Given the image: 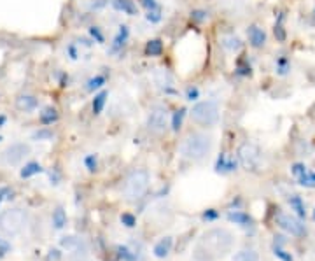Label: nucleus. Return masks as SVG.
Instances as JSON below:
<instances>
[{
	"instance_id": "23",
	"label": "nucleus",
	"mask_w": 315,
	"mask_h": 261,
	"mask_svg": "<svg viewBox=\"0 0 315 261\" xmlns=\"http://www.w3.org/2000/svg\"><path fill=\"white\" fill-rule=\"evenodd\" d=\"M233 261H259V254L254 249H242L233 256Z\"/></svg>"
},
{
	"instance_id": "25",
	"label": "nucleus",
	"mask_w": 315,
	"mask_h": 261,
	"mask_svg": "<svg viewBox=\"0 0 315 261\" xmlns=\"http://www.w3.org/2000/svg\"><path fill=\"white\" fill-rule=\"evenodd\" d=\"M105 82H107V75L98 74V75H95V77H91L88 82H86V90H88V91L100 90V88L105 84Z\"/></svg>"
},
{
	"instance_id": "38",
	"label": "nucleus",
	"mask_w": 315,
	"mask_h": 261,
	"mask_svg": "<svg viewBox=\"0 0 315 261\" xmlns=\"http://www.w3.org/2000/svg\"><path fill=\"white\" fill-rule=\"evenodd\" d=\"M121 223L125 224V226H128V228H133L135 226V217L131 216V214H123Z\"/></svg>"
},
{
	"instance_id": "28",
	"label": "nucleus",
	"mask_w": 315,
	"mask_h": 261,
	"mask_svg": "<svg viewBox=\"0 0 315 261\" xmlns=\"http://www.w3.org/2000/svg\"><path fill=\"white\" fill-rule=\"evenodd\" d=\"M186 109L184 107H181V109H177V111L172 114V130L177 133L179 130L182 128V121H184V116H186Z\"/></svg>"
},
{
	"instance_id": "22",
	"label": "nucleus",
	"mask_w": 315,
	"mask_h": 261,
	"mask_svg": "<svg viewBox=\"0 0 315 261\" xmlns=\"http://www.w3.org/2000/svg\"><path fill=\"white\" fill-rule=\"evenodd\" d=\"M275 72L278 75H287L291 72V60L287 56H278L275 60Z\"/></svg>"
},
{
	"instance_id": "21",
	"label": "nucleus",
	"mask_w": 315,
	"mask_h": 261,
	"mask_svg": "<svg viewBox=\"0 0 315 261\" xmlns=\"http://www.w3.org/2000/svg\"><path fill=\"white\" fill-rule=\"evenodd\" d=\"M284 19H286V14H284V12H278L277 23H275V26H273V34H275V37H277L278 42H284L287 37L286 28H284Z\"/></svg>"
},
{
	"instance_id": "12",
	"label": "nucleus",
	"mask_w": 315,
	"mask_h": 261,
	"mask_svg": "<svg viewBox=\"0 0 315 261\" xmlns=\"http://www.w3.org/2000/svg\"><path fill=\"white\" fill-rule=\"evenodd\" d=\"M247 37L249 42L254 49H261L266 46V32L257 25H251L247 28Z\"/></svg>"
},
{
	"instance_id": "14",
	"label": "nucleus",
	"mask_w": 315,
	"mask_h": 261,
	"mask_svg": "<svg viewBox=\"0 0 315 261\" xmlns=\"http://www.w3.org/2000/svg\"><path fill=\"white\" fill-rule=\"evenodd\" d=\"M238 167L237 160L235 158H228L226 154H221L215 161V172L219 174H230V172H235Z\"/></svg>"
},
{
	"instance_id": "6",
	"label": "nucleus",
	"mask_w": 315,
	"mask_h": 261,
	"mask_svg": "<svg viewBox=\"0 0 315 261\" xmlns=\"http://www.w3.org/2000/svg\"><path fill=\"white\" fill-rule=\"evenodd\" d=\"M238 160H240L242 167L245 170H256L259 168L261 163V151L256 144H252V142H245L242 144L240 149H238Z\"/></svg>"
},
{
	"instance_id": "35",
	"label": "nucleus",
	"mask_w": 315,
	"mask_h": 261,
	"mask_svg": "<svg viewBox=\"0 0 315 261\" xmlns=\"http://www.w3.org/2000/svg\"><path fill=\"white\" fill-rule=\"evenodd\" d=\"M207 18H208V12L200 11V9H196V11L191 12V19H193V21L201 23V21H205V19H207Z\"/></svg>"
},
{
	"instance_id": "33",
	"label": "nucleus",
	"mask_w": 315,
	"mask_h": 261,
	"mask_svg": "<svg viewBox=\"0 0 315 261\" xmlns=\"http://www.w3.org/2000/svg\"><path fill=\"white\" fill-rule=\"evenodd\" d=\"M198 98H200V90H198L196 86H189L188 90H186V100L194 102Z\"/></svg>"
},
{
	"instance_id": "24",
	"label": "nucleus",
	"mask_w": 315,
	"mask_h": 261,
	"mask_svg": "<svg viewBox=\"0 0 315 261\" xmlns=\"http://www.w3.org/2000/svg\"><path fill=\"white\" fill-rule=\"evenodd\" d=\"M107 97H109L107 91H100L98 95H95V98H93V114H95V116H98L102 111H104L105 102H107Z\"/></svg>"
},
{
	"instance_id": "20",
	"label": "nucleus",
	"mask_w": 315,
	"mask_h": 261,
	"mask_svg": "<svg viewBox=\"0 0 315 261\" xmlns=\"http://www.w3.org/2000/svg\"><path fill=\"white\" fill-rule=\"evenodd\" d=\"M289 205H291V209L298 214V217L307 216V207H305V201L300 195H293V196L289 198Z\"/></svg>"
},
{
	"instance_id": "18",
	"label": "nucleus",
	"mask_w": 315,
	"mask_h": 261,
	"mask_svg": "<svg viewBox=\"0 0 315 261\" xmlns=\"http://www.w3.org/2000/svg\"><path fill=\"white\" fill-rule=\"evenodd\" d=\"M228 219L235 224H240V226H249L252 223V217L249 214L242 212V210H231V212H228Z\"/></svg>"
},
{
	"instance_id": "40",
	"label": "nucleus",
	"mask_w": 315,
	"mask_h": 261,
	"mask_svg": "<svg viewBox=\"0 0 315 261\" xmlns=\"http://www.w3.org/2000/svg\"><path fill=\"white\" fill-rule=\"evenodd\" d=\"M53 137V133L49 130H41V131H37V133H34V138H51Z\"/></svg>"
},
{
	"instance_id": "5",
	"label": "nucleus",
	"mask_w": 315,
	"mask_h": 261,
	"mask_svg": "<svg viewBox=\"0 0 315 261\" xmlns=\"http://www.w3.org/2000/svg\"><path fill=\"white\" fill-rule=\"evenodd\" d=\"M26 216L21 209H9L0 214V231L7 237L18 235L25 228Z\"/></svg>"
},
{
	"instance_id": "17",
	"label": "nucleus",
	"mask_w": 315,
	"mask_h": 261,
	"mask_svg": "<svg viewBox=\"0 0 315 261\" xmlns=\"http://www.w3.org/2000/svg\"><path fill=\"white\" fill-rule=\"evenodd\" d=\"M16 105H18L19 111H25V112H32L37 109L39 102L35 97H32V95H21V97L16 100Z\"/></svg>"
},
{
	"instance_id": "16",
	"label": "nucleus",
	"mask_w": 315,
	"mask_h": 261,
	"mask_svg": "<svg viewBox=\"0 0 315 261\" xmlns=\"http://www.w3.org/2000/svg\"><path fill=\"white\" fill-rule=\"evenodd\" d=\"M112 5H114V9H118V11L125 12V14H128V16L138 14L137 4H135L133 0H112Z\"/></svg>"
},
{
	"instance_id": "32",
	"label": "nucleus",
	"mask_w": 315,
	"mask_h": 261,
	"mask_svg": "<svg viewBox=\"0 0 315 261\" xmlns=\"http://www.w3.org/2000/svg\"><path fill=\"white\" fill-rule=\"evenodd\" d=\"M84 165H86V168H88L89 172H97V167H98L97 154H88V156L84 158Z\"/></svg>"
},
{
	"instance_id": "10",
	"label": "nucleus",
	"mask_w": 315,
	"mask_h": 261,
	"mask_svg": "<svg viewBox=\"0 0 315 261\" xmlns=\"http://www.w3.org/2000/svg\"><path fill=\"white\" fill-rule=\"evenodd\" d=\"M291 174L294 176V179L298 181L300 186L315 188V172L310 170L305 163H294L291 167Z\"/></svg>"
},
{
	"instance_id": "2",
	"label": "nucleus",
	"mask_w": 315,
	"mask_h": 261,
	"mask_svg": "<svg viewBox=\"0 0 315 261\" xmlns=\"http://www.w3.org/2000/svg\"><path fill=\"white\" fill-rule=\"evenodd\" d=\"M200 246L214 258L224 256L233 246V235L224 228H214V230H208L207 233H203Z\"/></svg>"
},
{
	"instance_id": "37",
	"label": "nucleus",
	"mask_w": 315,
	"mask_h": 261,
	"mask_svg": "<svg viewBox=\"0 0 315 261\" xmlns=\"http://www.w3.org/2000/svg\"><path fill=\"white\" fill-rule=\"evenodd\" d=\"M149 23H160L161 21V11H147L145 14Z\"/></svg>"
},
{
	"instance_id": "44",
	"label": "nucleus",
	"mask_w": 315,
	"mask_h": 261,
	"mask_svg": "<svg viewBox=\"0 0 315 261\" xmlns=\"http://www.w3.org/2000/svg\"><path fill=\"white\" fill-rule=\"evenodd\" d=\"M312 219L315 221V207H314V212H312Z\"/></svg>"
},
{
	"instance_id": "26",
	"label": "nucleus",
	"mask_w": 315,
	"mask_h": 261,
	"mask_svg": "<svg viewBox=\"0 0 315 261\" xmlns=\"http://www.w3.org/2000/svg\"><path fill=\"white\" fill-rule=\"evenodd\" d=\"M42 172V167L39 163H26L25 167L21 168V172H19V176L23 177V179H28V177H32V176H35V174H41Z\"/></svg>"
},
{
	"instance_id": "29",
	"label": "nucleus",
	"mask_w": 315,
	"mask_h": 261,
	"mask_svg": "<svg viewBox=\"0 0 315 261\" xmlns=\"http://www.w3.org/2000/svg\"><path fill=\"white\" fill-rule=\"evenodd\" d=\"M223 46L226 49H230V51H238L242 48V41L238 37H235V35H230V37H226L223 41Z\"/></svg>"
},
{
	"instance_id": "39",
	"label": "nucleus",
	"mask_w": 315,
	"mask_h": 261,
	"mask_svg": "<svg viewBox=\"0 0 315 261\" xmlns=\"http://www.w3.org/2000/svg\"><path fill=\"white\" fill-rule=\"evenodd\" d=\"M237 74L238 75H251L252 74V68H251V65H242V62L238 64V67H237Z\"/></svg>"
},
{
	"instance_id": "15",
	"label": "nucleus",
	"mask_w": 315,
	"mask_h": 261,
	"mask_svg": "<svg viewBox=\"0 0 315 261\" xmlns=\"http://www.w3.org/2000/svg\"><path fill=\"white\" fill-rule=\"evenodd\" d=\"M172 246H174V240H172V237H163L161 240H158V242H156V246H154V249H152V253H154L156 258L165 260V258L170 254Z\"/></svg>"
},
{
	"instance_id": "9",
	"label": "nucleus",
	"mask_w": 315,
	"mask_h": 261,
	"mask_svg": "<svg viewBox=\"0 0 315 261\" xmlns=\"http://www.w3.org/2000/svg\"><path fill=\"white\" fill-rule=\"evenodd\" d=\"M28 153H30V147L26 146V144H23V142H14V144H11V146L2 153V161H4L5 165L14 167V165L21 163Z\"/></svg>"
},
{
	"instance_id": "3",
	"label": "nucleus",
	"mask_w": 315,
	"mask_h": 261,
	"mask_svg": "<svg viewBox=\"0 0 315 261\" xmlns=\"http://www.w3.org/2000/svg\"><path fill=\"white\" fill-rule=\"evenodd\" d=\"M149 172L145 168H135L128 174L125 181V186H123V196L126 198L128 201H135L140 200L142 196L145 195L149 188Z\"/></svg>"
},
{
	"instance_id": "31",
	"label": "nucleus",
	"mask_w": 315,
	"mask_h": 261,
	"mask_svg": "<svg viewBox=\"0 0 315 261\" xmlns=\"http://www.w3.org/2000/svg\"><path fill=\"white\" fill-rule=\"evenodd\" d=\"M58 120V112L55 111V109H46L44 112L41 114V121L44 125H51V123H55V121Z\"/></svg>"
},
{
	"instance_id": "11",
	"label": "nucleus",
	"mask_w": 315,
	"mask_h": 261,
	"mask_svg": "<svg viewBox=\"0 0 315 261\" xmlns=\"http://www.w3.org/2000/svg\"><path fill=\"white\" fill-rule=\"evenodd\" d=\"M154 82L165 95H175L177 93L175 84H174V77H172L170 72L165 70V68H158V70L154 72Z\"/></svg>"
},
{
	"instance_id": "36",
	"label": "nucleus",
	"mask_w": 315,
	"mask_h": 261,
	"mask_svg": "<svg viewBox=\"0 0 315 261\" xmlns=\"http://www.w3.org/2000/svg\"><path fill=\"white\" fill-rule=\"evenodd\" d=\"M89 34H91V37L95 39L98 44H102V42H104V34L100 32V28H98V26H91V28H89Z\"/></svg>"
},
{
	"instance_id": "43",
	"label": "nucleus",
	"mask_w": 315,
	"mask_h": 261,
	"mask_svg": "<svg viewBox=\"0 0 315 261\" xmlns=\"http://www.w3.org/2000/svg\"><path fill=\"white\" fill-rule=\"evenodd\" d=\"M7 193V190H0V201L4 200V195Z\"/></svg>"
},
{
	"instance_id": "34",
	"label": "nucleus",
	"mask_w": 315,
	"mask_h": 261,
	"mask_svg": "<svg viewBox=\"0 0 315 261\" xmlns=\"http://www.w3.org/2000/svg\"><path fill=\"white\" fill-rule=\"evenodd\" d=\"M140 4L144 5L147 11H161L160 4H158L156 0H140Z\"/></svg>"
},
{
	"instance_id": "8",
	"label": "nucleus",
	"mask_w": 315,
	"mask_h": 261,
	"mask_svg": "<svg viewBox=\"0 0 315 261\" xmlns=\"http://www.w3.org/2000/svg\"><path fill=\"white\" fill-rule=\"evenodd\" d=\"M145 127L151 133H163L168 127V114L163 107L160 105H156L149 111L147 114V121H145Z\"/></svg>"
},
{
	"instance_id": "4",
	"label": "nucleus",
	"mask_w": 315,
	"mask_h": 261,
	"mask_svg": "<svg viewBox=\"0 0 315 261\" xmlns=\"http://www.w3.org/2000/svg\"><path fill=\"white\" fill-rule=\"evenodd\" d=\"M189 114H191L193 123L200 125V127H212L219 120V104L215 100L198 102L189 111Z\"/></svg>"
},
{
	"instance_id": "30",
	"label": "nucleus",
	"mask_w": 315,
	"mask_h": 261,
	"mask_svg": "<svg viewBox=\"0 0 315 261\" xmlns=\"http://www.w3.org/2000/svg\"><path fill=\"white\" fill-rule=\"evenodd\" d=\"M273 254H275V256H277L280 261H294L293 254L287 253V251L284 249V247H282L280 244H278V246L275 244V246H273Z\"/></svg>"
},
{
	"instance_id": "41",
	"label": "nucleus",
	"mask_w": 315,
	"mask_h": 261,
	"mask_svg": "<svg viewBox=\"0 0 315 261\" xmlns=\"http://www.w3.org/2000/svg\"><path fill=\"white\" fill-rule=\"evenodd\" d=\"M215 217H217V212H215L214 209L207 210V212L203 214V219H205V221H212V219H215Z\"/></svg>"
},
{
	"instance_id": "42",
	"label": "nucleus",
	"mask_w": 315,
	"mask_h": 261,
	"mask_svg": "<svg viewBox=\"0 0 315 261\" xmlns=\"http://www.w3.org/2000/svg\"><path fill=\"white\" fill-rule=\"evenodd\" d=\"M68 55H70V58H72V60H75V58H77V51H75L74 44H70V46H68Z\"/></svg>"
},
{
	"instance_id": "7",
	"label": "nucleus",
	"mask_w": 315,
	"mask_h": 261,
	"mask_svg": "<svg viewBox=\"0 0 315 261\" xmlns=\"http://www.w3.org/2000/svg\"><path fill=\"white\" fill-rule=\"evenodd\" d=\"M275 219H277L278 226L286 231V233H289V235H293V237L307 235V226H305L303 221H301L300 217L291 216V214H286V212H278Z\"/></svg>"
},
{
	"instance_id": "1",
	"label": "nucleus",
	"mask_w": 315,
	"mask_h": 261,
	"mask_svg": "<svg viewBox=\"0 0 315 261\" xmlns=\"http://www.w3.org/2000/svg\"><path fill=\"white\" fill-rule=\"evenodd\" d=\"M181 154L191 161H201L207 158L212 151V137L205 133H191L182 140L181 144Z\"/></svg>"
},
{
	"instance_id": "27",
	"label": "nucleus",
	"mask_w": 315,
	"mask_h": 261,
	"mask_svg": "<svg viewBox=\"0 0 315 261\" xmlns=\"http://www.w3.org/2000/svg\"><path fill=\"white\" fill-rule=\"evenodd\" d=\"M65 224H67V214H65V210H63L62 207H58V209L53 212V226H55L56 230H62Z\"/></svg>"
},
{
	"instance_id": "13",
	"label": "nucleus",
	"mask_w": 315,
	"mask_h": 261,
	"mask_svg": "<svg viewBox=\"0 0 315 261\" xmlns=\"http://www.w3.org/2000/svg\"><path fill=\"white\" fill-rule=\"evenodd\" d=\"M128 37H130V30H128V26L121 25V26H119L118 34H116L114 41H112V44H111V53H119V51H121V49L126 46V42H128Z\"/></svg>"
},
{
	"instance_id": "19",
	"label": "nucleus",
	"mask_w": 315,
	"mask_h": 261,
	"mask_svg": "<svg viewBox=\"0 0 315 261\" xmlns=\"http://www.w3.org/2000/svg\"><path fill=\"white\" fill-rule=\"evenodd\" d=\"M163 51H165L163 42H161L160 39H151V41H147V44H145V55L147 56H161Z\"/></svg>"
}]
</instances>
